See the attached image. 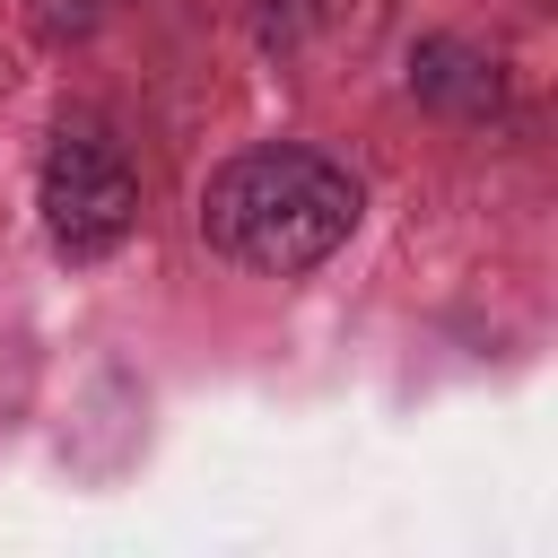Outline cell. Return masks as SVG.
<instances>
[{
  "instance_id": "obj_1",
  "label": "cell",
  "mask_w": 558,
  "mask_h": 558,
  "mask_svg": "<svg viewBox=\"0 0 558 558\" xmlns=\"http://www.w3.org/2000/svg\"><path fill=\"white\" fill-rule=\"evenodd\" d=\"M357 174L305 140H262L235 148L201 183V244L253 279H305L357 235Z\"/></svg>"
},
{
  "instance_id": "obj_2",
  "label": "cell",
  "mask_w": 558,
  "mask_h": 558,
  "mask_svg": "<svg viewBox=\"0 0 558 558\" xmlns=\"http://www.w3.org/2000/svg\"><path fill=\"white\" fill-rule=\"evenodd\" d=\"M35 209H44V235H52L61 262L122 253V235L140 227V174H131L105 113H61L44 174H35Z\"/></svg>"
},
{
  "instance_id": "obj_3",
  "label": "cell",
  "mask_w": 558,
  "mask_h": 558,
  "mask_svg": "<svg viewBox=\"0 0 558 558\" xmlns=\"http://www.w3.org/2000/svg\"><path fill=\"white\" fill-rule=\"evenodd\" d=\"M410 96L445 122H497L506 113V70L462 35H418L410 44Z\"/></svg>"
},
{
  "instance_id": "obj_4",
  "label": "cell",
  "mask_w": 558,
  "mask_h": 558,
  "mask_svg": "<svg viewBox=\"0 0 558 558\" xmlns=\"http://www.w3.org/2000/svg\"><path fill=\"white\" fill-rule=\"evenodd\" d=\"M105 17V0H35V35L44 44H70V35H87Z\"/></svg>"
},
{
  "instance_id": "obj_5",
  "label": "cell",
  "mask_w": 558,
  "mask_h": 558,
  "mask_svg": "<svg viewBox=\"0 0 558 558\" xmlns=\"http://www.w3.org/2000/svg\"><path fill=\"white\" fill-rule=\"evenodd\" d=\"M305 17H323V0H270V9H262V26H270V44H288V35H305Z\"/></svg>"
}]
</instances>
